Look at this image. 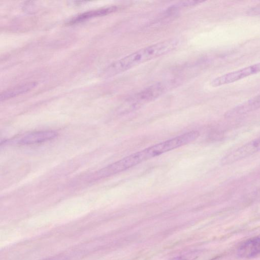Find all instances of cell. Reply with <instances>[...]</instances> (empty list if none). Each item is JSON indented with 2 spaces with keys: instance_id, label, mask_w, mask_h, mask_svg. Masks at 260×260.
I'll list each match as a JSON object with an SVG mask.
<instances>
[{
  "instance_id": "obj_10",
  "label": "cell",
  "mask_w": 260,
  "mask_h": 260,
  "mask_svg": "<svg viewBox=\"0 0 260 260\" xmlns=\"http://www.w3.org/2000/svg\"><path fill=\"white\" fill-rule=\"evenodd\" d=\"M254 153L260 150V137L249 142Z\"/></svg>"
},
{
  "instance_id": "obj_1",
  "label": "cell",
  "mask_w": 260,
  "mask_h": 260,
  "mask_svg": "<svg viewBox=\"0 0 260 260\" xmlns=\"http://www.w3.org/2000/svg\"><path fill=\"white\" fill-rule=\"evenodd\" d=\"M179 44V40L173 38L140 49L110 64L103 71L101 76L109 78L120 74L144 62L171 52Z\"/></svg>"
},
{
  "instance_id": "obj_2",
  "label": "cell",
  "mask_w": 260,
  "mask_h": 260,
  "mask_svg": "<svg viewBox=\"0 0 260 260\" xmlns=\"http://www.w3.org/2000/svg\"><path fill=\"white\" fill-rule=\"evenodd\" d=\"M199 136L198 131H191L155 144L118 160L117 167L121 172L144 161L186 145L195 140Z\"/></svg>"
},
{
  "instance_id": "obj_8",
  "label": "cell",
  "mask_w": 260,
  "mask_h": 260,
  "mask_svg": "<svg viewBox=\"0 0 260 260\" xmlns=\"http://www.w3.org/2000/svg\"><path fill=\"white\" fill-rule=\"evenodd\" d=\"M37 83L35 82L24 83L2 92L0 96L1 101L25 93L35 87Z\"/></svg>"
},
{
  "instance_id": "obj_5",
  "label": "cell",
  "mask_w": 260,
  "mask_h": 260,
  "mask_svg": "<svg viewBox=\"0 0 260 260\" xmlns=\"http://www.w3.org/2000/svg\"><path fill=\"white\" fill-rule=\"evenodd\" d=\"M260 108V94L234 107L225 113L227 117L246 114Z\"/></svg>"
},
{
  "instance_id": "obj_9",
  "label": "cell",
  "mask_w": 260,
  "mask_h": 260,
  "mask_svg": "<svg viewBox=\"0 0 260 260\" xmlns=\"http://www.w3.org/2000/svg\"><path fill=\"white\" fill-rule=\"evenodd\" d=\"M246 14L249 16H257L260 15V4L250 8L246 11Z\"/></svg>"
},
{
  "instance_id": "obj_11",
  "label": "cell",
  "mask_w": 260,
  "mask_h": 260,
  "mask_svg": "<svg viewBox=\"0 0 260 260\" xmlns=\"http://www.w3.org/2000/svg\"><path fill=\"white\" fill-rule=\"evenodd\" d=\"M168 260H191V259H188L186 257H184V256H177V257L172 258Z\"/></svg>"
},
{
  "instance_id": "obj_6",
  "label": "cell",
  "mask_w": 260,
  "mask_h": 260,
  "mask_svg": "<svg viewBox=\"0 0 260 260\" xmlns=\"http://www.w3.org/2000/svg\"><path fill=\"white\" fill-rule=\"evenodd\" d=\"M57 136L54 131H40L33 132L22 137L18 140L21 144H31L53 139Z\"/></svg>"
},
{
  "instance_id": "obj_4",
  "label": "cell",
  "mask_w": 260,
  "mask_h": 260,
  "mask_svg": "<svg viewBox=\"0 0 260 260\" xmlns=\"http://www.w3.org/2000/svg\"><path fill=\"white\" fill-rule=\"evenodd\" d=\"M164 87L160 84L151 85L136 94L130 100L134 104H140L153 100L164 91Z\"/></svg>"
},
{
  "instance_id": "obj_7",
  "label": "cell",
  "mask_w": 260,
  "mask_h": 260,
  "mask_svg": "<svg viewBox=\"0 0 260 260\" xmlns=\"http://www.w3.org/2000/svg\"><path fill=\"white\" fill-rule=\"evenodd\" d=\"M118 7L117 6H111L86 12L71 19L70 23L75 24L93 17L106 15L116 11Z\"/></svg>"
},
{
  "instance_id": "obj_3",
  "label": "cell",
  "mask_w": 260,
  "mask_h": 260,
  "mask_svg": "<svg viewBox=\"0 0 260 260\" xmlns=\"http://www.w3.org/2000/svg\"><path fill=\"white\" fill-rule=\"evenodd\" d=\"M260 254V237H254L245 241L237 249L238 255L244 258H251Z\"/></svg>"
}]
</instances>
